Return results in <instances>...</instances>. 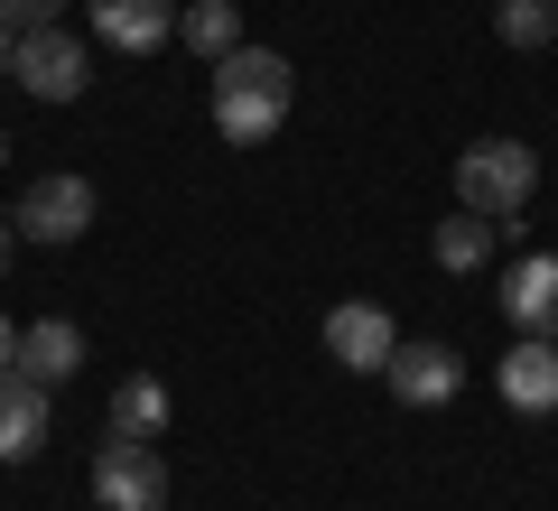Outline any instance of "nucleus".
Listing matches in <instances>:
<instances>
[{"instance_id": "7", "label": "nucleus", "mask_w": 558, "mask_h": 511, "mask_svg": "<svg viewBox=\"0 0 558 511\" xmlns=\"http://www.w3.org/2000/svg\"><path fill=\"white\" fill-rule=\"evenodd\" d=\"M502 410H521V418H549L558 410V334H521L512 354H502Z\"/></svg>"}, {"instance_id": "21", "label": "nucleus", "mask_w": 558, "mask_h": 511, "mask_svg": "<svg viewBox=\"0 0 558 511\" xmlns=\"http://www.w3.org/2000/svg\"><path fill=\"white\" fill-rule=\"evenodd\" d=\"M0 158H10V139H0Z\"/></svg>"}, {"instance_id": "12", "label": "nucleus", "mask_w": 558, "mask_h": 511, "mask_svg": "<svg viewBox=\"0 0 558 511\" xmlns=\"http://www.w3.org/2000/svg\"><path fill=\"white\" fill-rule=\"evenodd\" d=\"M10 373H28V381H75L84 373V326H65V316H38V326H20V363Z\"/></svg>"}, {"instance_id": "17", "label": "nucleus", "mask_w": 558, "mask_h": 511, "mask_svg": "<svg viewBox=\"0 0 558 511\" xmlns=\"http://www.w3.org/2000/svg\"><path fill=\"white\" fill-rule=\"evenodd\" d=\"M65 0H0V20H20V28H57Z\"/></svg>"}, {"instance_id": "10", "label": "nucleus", "mask_w": 558, "mask_h": 511, "mask_svg": "<svg viewBox=\"0 0 558 511\" xmlns=\"http://www.w3.org/2000/svg\"><path fill=\"white\" fill-rule=\"evenodd\" d=\"M502 316L521 334H558V252H531L502 270Z\"/></svg>"}, {"instance_id": "1", "label": "nucleus", "mask_w": 558, "mask_h": 511, "mask_svg": "<svg viewBox=\"0 0 558 511\" xmlns=\"http://www.w3.org/2000/svg\"><path fill=\"white\" fill-rule=\"evenodd\" d=\"M289 94H299V75H289L279 47H233V57H215V131L242 139V149L289 121Z\"/></svg>"}, {"instance_id": "20", "label": "nucleus", "mask_w": 558, "mask_h": 511, "mask_svg": "<svg viewBox=\"0 0 558 511\" xmlns=\"http://www.w3.org/2000/svg\"><path fill=\"white\" fill-rule=\"evenodd\" d=\"M10 260H20V223H0V279H10Z\"/></svg>"}, {"instance_id": "11", "label": "nucleus", "mask_w": 558, "mask_h": 511, "mask_svg": "<svg viewBox=\"0 0 558 511\" xmlns=\"http://www.w3.org/2000/svg\"><path fill=\"white\" fill-rule=\"evenodd\" d=\"M47 447V381L0 373V465H28Z\"/></svg>"}, {"instance_id": "19", "label": "nucleus", "mask_w": 558, "mask_h": 511, "mask_svg": "<svg viewBox=\"0 0 558 511\" xmlns=\"http://www.w3.org/2000/svg\"><path fill=\"white\" fill-rule=\"evenodd\" d=\"M10 57H20V20H0V75H10Z\"/></svg>"}, {"instance_id": "2", "label": "nucleus", "mask_w": 558, "mask_h": 511, "mask_svg": "<svg viewBox=\"0 0 558 511\" xmlns=\"http://www.w3.org/2000/svg\"><path fill=\"white\" fill-rule=\"evenodd\" d=\"M531 196H539V149H521V139H475V149L457 158V205L465 215L512 223Z\"/></svg>"}, {"instance_id": "3", "label": "nucleus", "mask_w": 558, "mask_h": 511, "mask_svg": "<svg viewBox=\"0 0 558 511\" xmlns=\"http://www.w3.org/2000/svg\"><path fill=\"white\" fill-rule=\"evenodd\" d=\"M10 84L38 102H75L94 84V57H84L75 28H20V57H10Z\"/></svg>"}, {"instance_id": "16", "label": "nucleus", "mask_w": 558, "mask_h": 511, "mask_svg": "<svg viewBox=\"0 0 558 511\" xmlns=\"http://www.w3.org/2000/svg\"><path fill=\"white\" fill-rule=\"evenodd\" d=\"M494 28H502V47H549L558 38V0H502Z\"/></svg>"}, {"instance_id": "5", "label": "nucleus", "mask_w": 558, "mask_h": 511, "mask_svg": "<svg viewBox=\"0 0 558 511\" xmlns=\"http://www.w3.org/2000/svg\"><path fill=\"white\" fill-rule=\"evenodd\" d=\"M10 223H20V242H84V233H94V186H84L75 168H57V178H38L20 196Z\"/></svg>"}, {"instance_id": "18", "label": "nucleus", "mask_w": 558, "mask_h": 511, "mask_svg": "<svg viewBox=\"0 0 558 511\" xmlns=\"http://www.w3.org/2000/svg\"><path fill=\"white\" fill-rule=\"evenodd\" d=\"M10 363H20V326H10V316H0V373H10Z\"/></svg>"}, {"instance_id": "14", "label": "nucleus", "mask_w": 558, "mask_h": 511, "mask_svg": "<svg viewBox=\"0 0 558 511\" xmlns=\"http://www.w3.org/2000/svg\"><path fill=\"white\" fill-rule=\"evenodd\" d=\"M178 38L215 65V57H233V47H242V10H233V0H178Z\"/></svg>"}, {"instance_id": "9", "label": "nucleus", "mask_w": 558, "mask_h": 511, "mask_svg": "<svg viewBox=\"0 0 558 511\" xmlns=\"http://www.w3.org/2000/svg\"><path fill=\"white\" fill-rule=\"evenodd\" d=\"M391 344H400V334H391V316H381L373 297H344V307L326 316V354H336L344 373H381Z\"/></svg>"}, {"instance_id": "8", "label": "nucleus", "mask_w": 558, "mask_h": 511, "mask_svg": "<svg viewBox=\"0 0 558 511\" xmlns=\"http://www.w3.org/2000/svg\"><path fill=\"white\" fill-rule=\"evenodd\" d=\"M381 381H391V400H410V410H438V400H457L465 363L447 354V344H391V363H381Z\"/></svg>"}, {"instance_id": "4", "label": "nucleus", "mask_w": 558, "mask_h": 511, "mask_svg": "<svg viewBox=\"0 0 558 511\" xmlns=\"http://www.w3.org/2000/svg\"><path fill=\"white\" fill-rule=\"evenodd\" d=\"M94 502H102V511H168V465H159V447L112 437V447L94 455Z\"/></svg>"}, {"instance_id": "13", "label": "nucleus", "mask_w": 558, "mask_h": 511, "mask_svg": "<svg viewBox=\"0 0 558 511\" xmlns=\"http://www.w3.org/2000/svg\"><path fill=\"white\" fill-rule=\"evenodd\" d=\"M112 437H131V447H159L168 437V381H149V373H131L112 391Z\"/></svg>"}, {"instance_id": "6", "label": "nucleus", "mask_w": 558, "mask_h": 511, "mask_svg": "<svg viewBox=\"0 0 558 511\" xmlns=\"http://www.w3.org/2000/svg\"><path fill=\"white\" fill-rule=\"evenodd\" d=\"M84 20H94L102 47H121V57H149V47L178 38V0H84Z\"/></svg>"}, {"instance_id": "15", "label": "nucleus", "mask_w": 558, "mask_h": 511, "mask_svg": "<svg viewBox=\"0 0 558 511\" xmlns=\"http://www.w3.org/2000/svg\"><path fill=\"white\" fill-rule=\"evenodd\" d=\"M494 233H502V223H484V215H465V205H457V215L438 223V270H457V279H475L484 260H494Z\"/></svg>"}]
</instances>
